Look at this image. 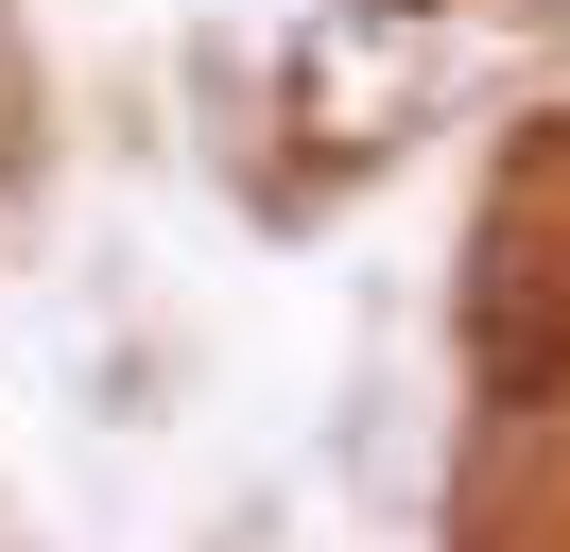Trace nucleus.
Instances as JSON below:
<instances>
[{
	"instance_id": "f257e3e1",
	"label": "nucleus",
	"mask_w": 570,
	"mask_h": 552,
	"mask_svg": "<svg viewBox=\"0 0 570 552\" xmlns=\"http://www.w3.org/2000/svg\"><path fill=\"white\" fill-rule=\"evenodd\" d=\"M328 466H346V501H415V379L397 363H346V397H328Z\"/></svg>"
},
{
	"instance_id": "f03ea898",
	"label": "nucleus",
	"mask_w": 570,
	"mask_h": 552,
	"mask_svg": "<svg viewBox=\"0 0 570 552\" xmlns=\"http://www.w3.org/2000/svg\"><path fill=\"white\" fill-rule=\"evenodd\" d=\"M174 379H190V345H174V328H139V345H105V363H87V414H121V432H156V414H190Z\"/></svg>"
}]
</instances>
